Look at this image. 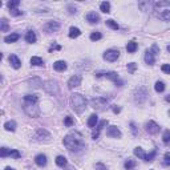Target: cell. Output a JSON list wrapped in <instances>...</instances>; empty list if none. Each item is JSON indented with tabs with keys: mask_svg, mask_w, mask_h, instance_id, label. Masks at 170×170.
I'll list each match as a JSON object with an SVG mask.
<instances>
[{
	"mask_svg": "<svg viewBox=\"0 0 170 170\" xmlns=\"http://www.w3.org/2000/svg\"><path fill=\"white\" fill-rule=\"evenodd\" d=\"M169 116H170V110H169Z\"/></svg>",
	"mask_w": 170,
	"mask_h": 170,
	"instance_id": "56",
	"label": "cell"
},
{
	"mask_svg": "<svg viewBox=\"0 0 170 170\" xmlns=\"http://www.w3.org/2000/svg\"><path fill=\"white\" fill-rule=\"evenodd\" d=\"M23 109L29 117H39L40 116V108L37 106V102H28V101H23Z\"/></svg>",
	"mask_w": 170,
	"mask_h": 170,
	"instance_id": "4",
	"label": "cell"
},
{
	"mask_svg": "<svg viewBox=\"0 0 170 170\" xmlns=\"http://www.w3.org/2000/svg\"><path fill=\"white\" fill-rule=\"evenodd\" d=\"M19 39H20L19 33H11V35H8V36H6V37H4V41L10 44V43H16Z\"/></svg>",
	"mask_w": 170,
	"mask_h": 170,
	"instance_id": "21",
	"label": "cell"
},
{
	"mask_svg": "<svg viewBox=\"0 0 170 170\" xmlns=\"http://www.w3.org/2000/svg\"><path fill=\"white\" fill-rule=\"evenodd\" d=\"M4 129L8 130V132H15L16 122H15V121H7V122L4 124Z\"/></svg>",
	"mask_w": 170,
	"mask_h": 170,
	"instance_id": "28",
	"label": "cell"
},
{
	"mask_svg": "<svg viewBox=\"0 0 170 170\" xmlns=\"http://www.w3.org/2000/svg\"><path fill=\"white\" fill-rule=\"evenodd\" d=\"M37 37H36V33L33 31H28L27 32V35H25V41L29 43V44H35Z\"/></svg>",
	"mask_w": 170,
	"mask_h": 170,
	"instance_id": "20",
	"label": "cell"
},
{
	"mask_svg": "<svg viewBox=\"0 0 170 170\" xmlns=\"http://www.w3.org/2000/svg\"><path fill=\"white\" fill-rule=\"evenodd\" d=\"M56 165L60 167H64L66 165V158L64 157V155H59V157L56 158Z\"/></svg>",
	"mask_w": 170,
	"mask_h": 170,
	"instance_id": "32",
	"label": "cell"
},
{
	"mask_svg": "<svg viewBox=\"0 0 170 170\" xmlns=\"http://www.w3.org/2000/svg\"><path fill=\"white\" fill-rule=\"evenodd\" d=\"M80 35H81V31H80L77 27H70V28H69V37L70 39L79 37Z\"/></svg>",
	"mask_w": 170,
	"mask_h": 170,
	"instance_id": "23",
	"label": "cell"
},
{
	"mask_svg": "<svg viewBox=\"0 0 170 170\" xmlns=\"http://www.w3.org/2000/svg\"><path fill=\"white\" fill-rule=\"evenodd\" d=\"M146 132H148L149 134H157V133L160 132V125H158L157 122H154V121H149V122L146 124Z\"/></svg>",
	"mask_w": 170,
	"mask_h": 170,
	"instance_id": "13",
	"label": "cell"
},
{
	"mask_svg": "<svg viewBox=\"0 0 170 170\" xmlns=\"http://www.w3.org/2000/svg\"><path fill=\"white\" fill-rule=\"evenodd\" d=\"M10 12H11V15L12 16H21L23 13H24L23 11H20V10H12V11H10Z\"/></svg>",
	"mask_w": 170,
	"mask_h": 170,
	"instance_id": "47",
	"label": "cell"
},
{
	"mask_svg": "<svg viewBox=\"0 0 170 170\" xmlns=\"http://www.w3.org/2000/svg\"><path fill=\"white\" fill-rule=\"evenodd\" d=\"M96 77H106V79L116 82L118 80V73L117 72H97L96 73Z\"/></svg>",
	"mask_w": 170,
	"mask_h": 170,
	"instance_id": "12",
	"label": "cell"
},
{
	"mask_svg": "<svg viewBox=\"0 0 170 170\" xmlns=\"http://www.w3.org/2000/svg\"><path fill=\"white\" fill-rule=\"evenodd\" d=\"M154 89H155V92H158V93H162V92L165 91V82L164 81H157L154 85Z\"/></svg>",
	"mask_w": 170,
	"mask_h": 170,
	"instance_id": "31",
	"label": "cell"
},
{
	"mask_svg": "<svg viewBox=\"0 0 170 170\" xmlns=\"http://www.w3.org/2000/svg\"><path fill=\"white\" fill-rule=\"evenodd\" d=\"M149 50H150L153 55H158V53H160V48L157 47V44H153V45H151V49H149Z\"/></svg>",
	"mask_w": 170,
	"mask_h": 170,
	"instance_id": "46",
	"label": "cell"
},
{
	"mask_svg": "<svg viewBox=\"0 0 170 170\" xmlns=\"http://www.w3.org/2000/svg\"><path fill=\"white\" fill-rule=\"evenodd\" d=\"M130 129H132L133 135H137V134H138V132H137V128H135V124L134 122H130Z\"/></svg>",
	"mask_w": 170,
	"mask_h": 170,
	"instance_id": "49",
	"label": "cell"
},
{
	"mask_svg": "<svg viewBox=\"0 0 170 170\" xmlns=\"http://www.w3.org/2000/svg\"><path fill=\"white\" fill-rule=\"evenodd\" d=\"M8 60H10V64L12 65V68H15V69H19L20 66H21V61H20V59L16 55H11L8 57Z\"/></svg>",
	"mask_w": 170,
	"mask_h": 170,
	"instance_id": "14",
	"label": "cell"
},
{
	"mask_svg": "<svg viewBox=\"0 0 170 170\" xmlns=\"http://www.w3.org/2000/svg\"><path fill=\"white\" fill-rule=\"evenodd\" d=\"M23 101H28V102H37L39 96L37 95H25Z\"/></svg>",
	"mask_w": 170,
	"mask_h": 170,
	"instance_id": "29",
	"label": "cell"
},
{
	"mask_svg": "<svg viewBox=\"0 0 170 170\" xmlns=\"http://www.w3.org/2000/svg\"><path fill=\"white\" fill-rule=\"evenodd\" d=\"M63 144L66 149L72 153H79L85 148V141L81 133L79 132H70L64 137Z\"/></svg>",
	"mask_w": 170,
	"mask_h": 170,
	"instance_id": "1",
	"label": "cell"
},
{
	"mask_svg": "<svg viewBox=\"0 0 170 170\" xmlns=\"http://www.w3.org/2000/svg\"><path fill=\"white\" fill-rule=\"evenodd\" d=\"M165 100H166V102H170V95H167L166 97H165Z\"/></svg>",
	"mask_w": 170,
	"mask_h": 170,
	"instance_id": "53",
	"label": "cell"
},
{
	"mask_svg": "<svg viewBox=\"0 0 170 170\" xmlns=\"http://www.w3.org/2000/svg\"><path fill=\"white\" fill-rule=\"evenodd\" d=\"M118 56H120V50L118 49H108V50H105V53L102 55L104 60L110 61V63L116 61L117 59H118Z\"/></svg>",
	"mask_w": 170,
	"mask_h": 170,
	"instance_id": "9",
	"label": "cell"
},
{
	"mask_svg": "<svg viewBox=\"0 0 170 170\" xmlns=\"http://www.w3.org/2000/svg\"><path fill=\"white\" fill-rule=\"evenodd\" d=\"M161 69H162V72H164V73L170 75V64H164V65L161 66Z\"/></svg>",
	"mask_w": 170,
	"mask_h": 170,
	"instance_id": "45",
	"label": "cell"
},
{
	"mask_svg": "<svg viewBox=\"0 0 170 170\" xmlns=\"http://www.w3.org/2000/svg\"><path fill=\"white\" fill-rule=\"evenodd\" d=\"M164 162H165V165H170V153L167 151L166 154H165V157H164Z\"/></svg>",
	"mask_w": 170,
	"mask_h": 170,
	"instance_id": "50",
	"label": "cell"
},
{
	"mask_svg": "<svg viewBox=\"0 0 170 170\" xmlns=\"http://www.w3.org/2000/svg\"><path fill=\"white\" fill-rule=\"evenodd\" d=\"M112 109H113L114 113H120V112H121V108L117 106V105H113V106H112Z\"/></svg>",
	"mask_w": 170,
	"mask_h": 170,
	"instance_id": "51",
	"label": "cell"
},
{
	"mask_svg": "<svg viewBox=\"0 0 170 170\" xmlns=\"http://www.w3.org/2000/svg\"><path fill=\"white\" fill-rule=\"evenodd\" d=\"M153 11L155 16L162 21H169L170 20V1L160 0L153 4Z\"/></svg>",
	"mask_w": 170,
	"mask_h": 170,
	"instance_id": "2",
	"label": "cell"
},
{
	"mask_svg": "<svg viewBox=\"0 0 170 170\" xmlns=\"http://www.w3.org/2000/svg\"><path fill=\"white\" fill-rule=\"evenodd\" d=\"M146 96H148V91H146V88L140 86V88L135 89V92H134V100H135V102H137V104H142V102L146 100Z\"/></svg>",
	"mask_w": 170,
	"mask_h": 170,
	"instance_id": "6",
	"label": "cell"
},
{
	"mask_svg": "<svg viewBox=\"0 0 170 170\" xmlns=\"http://www.w3.org/2000/svg\"><path fill=\"white\" fill-rule=\"evenodd\" d=\"M105 125H108V120H102V121H100V122L97 124V126H96V132L93 133L92 138H93V140H97V138H98V135H100L101 129H102V128H104Z\"/></svg>",
	"mask_w": 170,
	"mask_h": 170,
	"instance_id": "15",
	"label": "cell"
},
{
	"mask_svg": "<svg viewBox=\"0 0 170 170\" xmlns=\"http://www.w3.org/2000/svg\"><path fill=\"white\" fill-rule=\"evenodd\" d=\"M45 33H52V32H57L60 29V23L55 21V20H50V21H47L45 25L43 27Z\"/></svg>",
	"mask_w": 170,
	"mask_h": 170,
	"instance_id": "8",
	"label": "cell"
},
{
	"mask_svg": "<svg viewBox=\"0 0 170 170\" xmlns=\"http://www.w3.org/2000/svg\"><path fill=\"white\" fill-rule=\"evenodd\" d=\"M20 151L19 150H16V149H12V150H10V157H12V158H20Z\"/></svg>",
	"mask_w": 170,
	"mask_h": 170,
	"instance_id": "41",
	"label": "cell"
},
{
	"mask_svg": "<svg viewBox=\"0 0 170 170\" xmlns=\"http://www.w3.org/2000/svg\"><path fill=\"white\" fill-rule=\"evenodd\" d=\"M53 69L57 70V72H64L66 69V63L63 60L56 61V63H53Z\"/></svg>",
	"mask_w": 170,
	"mask_h": 170,
	"instance_id": "18",
	"label": "cell"
},
{
	"mask_svg": "<svg viewBox=\"0 0 170 170\" xmlns=\"http://www.w3.org/2000/svg\"><path fill=\"white\" fill-rule=\"evenodd\" d=\"M162 141H164L165 144L170 142V130H169V129L164 132V135H162Z\"/></svg>",
	"mask_w": 170,
	"mask_h": 170,
	"instance_id": "39",
	"label": "cell"
},
{
	"mask_svg": "<svg viewBox=\"0 0 170 170\" xmlns=\"http://www.w3.org/2000/svg\"><path fill=\"white\" fill-rule=\"evenodd\" d=\"M137 48H138V45H137V43L135 41H129L128 44H126V50L129 52V53H134L135 50H137Z\"/></svg>",
	"mask_w": 170,
	"mask_h": 170,
	"instance_id": "24",
	"label": "cell"
},
{
	"mask_svg": "<svg viewBox=\"0 0 170 170\" xmlns=\"http://www.w3.org/2000/svg\"><path fill=\"white\" fill-rule=\"evenodd\" d=\"M86 104H88L86 98L80 93H73L70 96V105H72V109L76 113H82L86 108Z\"/></svg>",
	"mask_w": 170,
	"mask_h": 170,
	"instance_id": "3",
	"label": "cell"
},
{
	"mask_svg": "<svg viewBox=\"0 0 170 170\" xmlns=\"http://www.w3.org/2000/svg\"><path fill=\"white\" fill-rule=\"evenodd\" d=\"M19 4H20L19 0H12V1H8V4H7V6H8V8L12 11V10H16V7L19 6Z\"/></svg>",
	"mask_w": 170,
	"mask_h": 170,
	"instance_id": "38",
	"label": "cell"
},
{
	"mask_svg": "<svg viewBox=\"0 0 170 170\" xmlns=\"http://www.w3.org/2000/svg\"><path fill=\"white\" fill-rule=\"evenodd\" d=\"M68 10H69V13H76L77 11H76V7H73V6H68Z\"/></svg>",
	"mask_w": 170,
	"mask_h": 170,
	"instance_id": "52",
	"label": "cell"
},
{
	"mask_svg": "<svg viewBox=\"0 0 170 170\" xmlns=\"http://www.w3.org/2000/svg\"><path fill=\"white\" fill-rule=\"evenodd\" d=\"M106 25H108V27H110L112 29H114V31H117V29L120 28V27H118V24H117L114 20H112V19L106 20Z\"/></svg>",
	"mask_w": 170,
	"mask_h": 170,
	"instance_id": "33",
	"label": "cell"
},
{
	"mask_svg": "<svg viewBox=\"0 0 170 170\" xmlns=\"http://www.w3.org/2000/svg\"><path fill=\"white\" fill-rule=\"evenodd\" d=\"M144 59H145V63L148 64V65H153V64L155 63V57H154V55L151 53L150 50H146L145 52V57H144Z\"/></svg>",
	"mask_w": 170,
	"mask_h": 170,
	"instance_id": "19",
	"label": "cell"
},
{
	"mask_svg": "<svg viewBox=\"0 0 170 170\" xmlns=\"http://www.w3.org/2000/svg\"><path fill=\"white\" fill-rule=\"evenodd\" d=\"M0 155H1V158H6L7 155H10L8 149H7V148H1V149H0Z\"/></svg>",
	"mask_w": 170,
	"mask_h": 170,
	"instance_id": "44",
	"label": "cell"
},
{
	"mask_svg": "<svg viewBox=\"0 0 170 170\" xmlns=\"http://www.w3.org/2000/svg\"><path fill=\"white\" fill-rule=\"evenodd\" d=\"M135 69H137V64L135 63H129L128 64V72L129 73H132L133 75V73L135 72Z\"/></svg>",
	"mask_w": 170,
	"mask_h": 170,
	"instance_id": "40",
	"label": "cell"
},
{
	"mask_svg": "<svg viewBox=\"0 0 170 170\" xmlns=\"http://www.w3.org/2000/svg\"><path fill=\"white\" fill-rule=\"evenodd\" d=\"M134 155L135 157H138V158H141V160H144V161H145V158H146V154H145V151H144V149L140 148V146L134 148Z\"/></svg>",
	"mask_w": 170,
	"mask_h": 170,
	"instance_id": "25",
	"label": "cell"
},
{
	"mask_svg": "<svg viewBox=\"0 0 170 170\" xmlns=\"http://www.w3.org/2000/svg\"><path fill=\"white\" fill-rule=\"evenodd\" d=\"M167 50H169V52H170V45H167Z\"/></svg>",
	"mask_w": 170,
	"mask_h": 170,
	"instance_id": "55",
	"label": "cell"
},
{
	"mask_svg": "<svg viewBox=\"0 0 170 170\" xmlns=\"http://www.w3.org/2000/svg\"><path fill=\"white\" fill-rule=\"evenodd\" d=\"M0 23H1V27H0V29H1V32H7L8 31V28H10V27H8V21H7V19H1L0 20Z\"/></svg>",
	"mask_w": 170,
	"mask_h": 170,
	"instance_id": "37",
	"label": "cell"
},
{
	"mask_svg": "<svg viewBox=\"0 0 170 170\" xmlns=\"http://www.w3.org/2000/svg\"><path fill=\"white\" fill-rule=\"evenodd\" d=\"M29 84L33 88H40V85H43V82H41L40 79H33V80H29Z\"/></svg>",
	"mask_w": 170,
	"mask_h": 170,
	"instance_id": "34",
	"label": "cell"
},
{
	"mask_svg": "<svg viewBox=\"0 0 170 170\" xmlns=\"http://www.w3.org/2000/svg\"><path fill=\"white\" fill-rule=\"evenodd\" d=\"M96 170H108V167L105 166L104 164L98 162V164H96Z\"/></svg>",
	"mask_w": 170,
	"mask_h": 170,
	"instance_id": "48",
	"label": "cell"
},
{
	"mask_svg": "<svg viewBox=\"0 0 170 170\" xmlns=\"http://www.w3.org/2000/svg\"><path fill=\"white\" fill-rule=\"evenodd\" d=\"M31 65L33 66H41V65H44V61H43V59L39 56H33L31 59Z\"/></svg>",
	"mask_w": 170,
	"mask_h": 170,
	"instance_id": "26",
	"label": "cell"
},
{
	"mask_svg": "<svg viewBox=\"0 0 170 170\" xmlns=\"http://www.w3.org/2000/svg\"><path fill=\"white\" fill-rule=\"evenodd\" d=\"M86 21L91 23V24H97L100 21V15L96 12H89L86 15Z\"/></svg>",
	"mask_w": 170,
	"mask_h": 170,
	"instance_id": "16",
	"label": "cell"
},
{
	"mask_svg": "<svg viewBox=\"0 0 170 170\" xmlns=\"http://www.w3.org/2000/svg\"><path fill=\"white\" fill-rule=\"evenodd\" d=\"M4 170H15V169H13V167H11V166H7Z\"/></svg>",
	"mask_w": 170,
	"mask_h": 170,
	"instance_id": "54",
	"label": "cell"
},
{
	"mask_svg": "<svg viewBox=\"0 0 170 170\" xmlns=\"http://www.w3.org/2000/svg\"><path fill=\"white\" fill-rule=\"evenodd\" d=\"M155 154H157V151L155 150H153L151 153H149V154H146V158H145V161L146 162H149V161H153L154 160V157H155Z\"/></svg>",
	"mask_w": 170,
	"mask_h": 170,
	"instance_id": "42",
	"label": "cell"
},
{
	"mask_svg": "<svg viewBox=\"0 0 170 170\" xmlns=\"http://www.w3.org/2000/svg\"><path fill=\"white\" fill-rule=\"evenodd\" d=\"M43 88L49 93V95H57L59 91H60V86H59V82L56 80H48V81L43 82Z\"/></svg>",
	"mask_w": 170,
	"mask_h": 170,
	"instance_id": "5",
	"label": "cell"
},
{
	"mask_svg": "<svg viewBox=\"0 0 170 170\" xmlns=\"http://www.w3.org/2000/svg\"><path fill=\"white\" fill-rule=\"evenodd\" d=\"M35 162L37 166L40 167H44L45 165H47V155L45 154H37L35 157Z\"/></svg>",
	"mask_w": 170,
	"mask_h": 170,
	"instance_id": "17",
	"label": "cell"
},
{
	"mask_svg": "<svg viewBox=\"0 0 170 170\" xmlns=\"http://www.w3.org/2000/svg\"><path fill=\"white\" fill-rule=\"evenodd\" d=\"M64 124H65V126H72L73 125V118L70 116H66L65 120H64Z\"/></svg>",
	"mask_w": 170,
	"mask_h": 170,
	"instance_id": "43",
	"label": "cell"
},
{
	"mask_svg": "<svg viewBox=\"0 0 170 170\" xmlns=\"http://www.w3.org/2000/svg\"><path fill=\"white\" fill-rule=\"evenodd\" d=\"M81 80H82V77L80 75H75L68 80V84L66 85H68V88L69 89H75V88H77V86L81 85Z\"/></svg>",
	"mask_w": 170,
	"mask_h": 170,
	"instance_id": "10",
	"label": "cell"
},
{
	"mask_svg": "<svg viewBox=\"0 0 170 170\" xmlns=\"http://www.w3.org/2000/svg\"><path fill=\"white\" fill-rule=\"evenodd\" d=\"M100 10L104 13H109L110 12V3L109 1H102V3L100 4Z\"/></svg>",
	"mask_w": 170,
	"mask_h": 170,
	"instance_id": "30",
	"label": "cell"
},
{
	"mask_svg": "<svg viewBox=\"0 0 170 170\" xmlns=\"http://www.w3.org/2000/svg\"><path fill=\"white\" fill-rule=\"evenodd\" d=\"M36 133H37V137H47L48 140H50V134L45 129H39Z\"/></svg>",
	"mask_w": 170,
	"mask_h": 170,
	"instance_id": "35",
	"label": "cell"
},
{
	"mask_svg": "<svg viewBox=\"0 0 170 170\" xmlns=\"http://www.w3.org/2000/svg\"><path fill=\"white\" fill-rule=\"evenodd\" d=\"M97 122H98L97 114H91L89 118H88V126L89 128H95V126H97Z\"/></svg>",
	"mask_w": 170,
	"mask_h": 170,
	"instance_id": "22",
	"label": "cell"
},
{
	"mask_svg": "<svg viewBox=\"0 0 170 170\" xmlns=\"http://www.w3.org/2000/svg\"><path fill=\"white\" fill-rule=\"evenodd\" d=\"M102 39V35H101V32H92L91 33V40L92 41H97Z\"/></svg>",
	"mask_w": 170,
	"mask_h": 170,
	"instance_id": "36",
	"label": "cell"
},
{
	"mask_svg": "<svg viewBox=\"0 0 170 170\" xmlns=\"http://www.w3.org/2000/svg\"><path fill=\"white\" fill-rule=\"evenodd\" d=\"M106 135H108V137H112V138H121L122 133H121V130L118 129L117 126L112 125V126H109V128H108Z\"/></svg>",
	"mask_w": 170,
	"mask_h": 170,
	"instance_id": "11",
	"label": "cell"
},
{
	"mask_svg": "<svg viewBox=\"0 0 170 170\" xmlns=\"http://www.w3.org/2000/svg\"><path fill=\"white\" fill-rule=\"evenodd\" d=\"M124 166H125V169H126V170H132L133 167L137 166V162H135L134 160H132V158H128V160L125 161Z\"/></svg>",
	"mask_w": 170,
	"mask_h": 170,
	"instance_id": "27",
	"label": "cell"
},
{
	"mask_svg": "<svg viewBox=\"0 0 170 170\" xmlns=\"http://www.w3.org/2000/svg\"><path fill=\"white\" fill-rule=\"evenodd\" d=\"M91 104H92V108H95V109L104 110L105 106L108 105V101L102 97H96V98H92L91 100Z\"/></svg>",
	"mask_w": 170,
	"mask_h": 170,
	"instance_id": "7",
	"label": "cell"
}]
</instances>
